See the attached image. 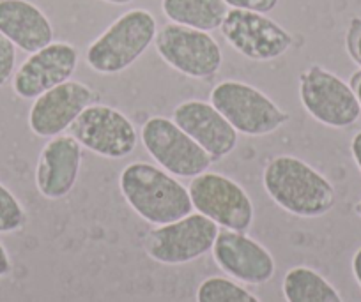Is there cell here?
<instances>
[{
    "mask_svg": "<svg viewBox=\"0 0 361 302\" xmlns=\"http://www.w3.org/2000/svg\"><path fill=\"white\" fill-rule=\"evenodd\" d=\"M262 184L280 209L298 218H321L336 203V191L321 172L294 156H276L266 165Z\"/></svg>",
    "mask_w": 361,
    "mask_h": 302,
    "instance_id": "obj_1",
    "label": "cell"
},
{
    "mask_svg": "<svg viewBox=\"0 0 361 302\" xmlns=\"http://www.w3.org/2000/svg\"><path fill=\"white\" fill-rule=\"evenodd\" d=\"M119 187L128 206L144 221L161 227L193 213L188 187L151 163H131L121 172Z\"/></svg>",
    "mask_w": 361,
    "mask_h": 302,
    "instance_id": "obj_2",
    "label": "cell"
},
{
    "mask_svg": "<svg viewBox=\"0 0 361 302\" xmlns=\"http://www.w3.org/2000/svg\"><path fill=\"white\" fill-rule=\"evenodd\" d=\"M158 23L147 9H130L85 51V62L99 75H119L135 64L154 43Z\"/></svg>",
    "mask_w": 361,
    "mask_h": 302,
    "instance_id": "obj_3",
    "label": "cell"
},
{
    "mask_svg": "<svg viewBox=\"0 0 361 302\" xmlns=\"http://www.w3.org/2000/svg\"><path fill=\"white\" fill-rule=\"evenodd\" d=\"M211 105L239 134L266 137L289 122L290 115L262 90L245 82L225 80L211 90Z\"/></svg>",
    "mask_w": 361,
    "mask_h": 302,
    "instance_id": "obj_4",
    "label": "cell"
},
{
    "mask_svg": "<svg viewBox=\"0 0 361 302\" xmlns=\"http://www.w3.org/2000/svg\"><path fill=\"white\" fill-rule=\"evenodd\" d=\"M300 99L308 115L333 130H345L361 117V105L349 83L321 65L300 75Z\"/></svg>",
    "mask_w": 361,
    "mask_h": 302,
    "instance_id": "obj_5",
    "label": "cell"
},
{
    "mask_svg": "<svg viewBox=\"0 0 361 302\" xmlns=\"http://www.w3.org/2000/svg\"><path fill=\"white\" fill-rule=\"evenodd\" d=\"M214 221L202 214H188L183 220L156 227L145 235L144 248L149 258L163 265H185L213 249L218 237Z\"/></svg>",
    "mask_w": 361,
    "mask_h": 302,
    "instance_id": "obj_6",
    "label": "cell"
},
{
    "mask_svg": "<svg viewBox=\"0 0 361 302\" xmlns=\"http://www.w3.org/2000/svg\"><path fill=\"white\" fill-rule=\"evenodd\" d=\"M154 48L165 64L188 78L207 80L224 64L220 44L209 32L177 23H166L156 32Z\"/></svg>",
    "mask_w": 361,
    "mask_h": 302,
    "instance_id": "obj_7",
    "label": "cell"
},
{
    "mask_svg": "<svg viewBox=\"0 0 361 302\" xmlns=\"http://www.w3.org/2000/svg\"><path fill=\"white\" fill-rule=\"evenodd\" d=\"M140 140L149 156L170 175L195 179L207 172L213 163L211 156L190 134L166 117L156 115L145 120Z\"/></svg>",
    "mask_w": 361,
    "mask_h": 302,
    "instance_id": "obj_8",
    "label": "cell"
},
{
    "mask_svg": "<svg viewBox=\"0 0 361 302\" xmlns=\"http://www.w3.org/2000/svg\"><path fill=\"white\" fill-rule=\"evenodd\" d=\"M193 209L225 230L248 232L253 225V203L235 180L218 172H204L188 186Z\"/></svg>",
    "mask_w": 361,
    "mask_h": 302,
    "instance_id": "obj_9",
    "label": "cell"
},
{
    "mask_svg": "<svg viewBox=\"0 0 361 302\" xmlns=\"http://www.w3.org/2000/svg\"><path fill=\"white\" fill-rule=\"evenodd\" d=\"M220 30L239 55L253 62L280 58L294 43L293 36L275 20L245 9H228Z\"/></svg>",
    "mask_w": 361,
    "mask_h": 302,
    "instance_id": "obj_10",
    "label": "cell"
},
{
    "mask_svg": "<svg viewBox=\"0 0 361 302\" xmlns=\"http://www.w3.org/2000/svg\"><path fill=\"white\" fill-rule=\"evenodd\" d=\"M69 130L83 149L106 159L128 158L138 144L133 122L123 112L106 105L87 106Z\"/></svg>",
    "mask_w": 361,
    "mask_h": 302,
    "instance_id": "obj_11",
    "label": "cell"
},
{
    "mask_svg": "<svg viewBox=\"0 0 361 302\" xmlns=\"http://www.w3.org/2000/svg\"><path fill=\"white\" fill-rule=\"evenodd\" d=\"M98 94L82 82L54 87L36 97L29 112V127L36 137L54 138L64 134L87 106L94 105Z\"/></svg>",
    "mask_w": 361,
    "mask_h": 302,
    "instance_id": "obj_12",
    "label": "cell"
},
{
    "mask_svg": "<svg viewBox=\"0 0 361 302\" xmlns=\"http://www.w3.org/2000/svg\"><path fill=\"white\" fill-rule=\"evenodd\" d=\"M213 258L238 283L260 287L273 279L276 263L269 249L245 232L220 230L213 246Z\"/></svg>",
    "mask_w": 361,
    "mask_h": 302,
    "instance_id": "obj_13",
    "label": "cell"
},
{
    "mask_svg": "<svg viewBox=\"0 0 361 302\" xmlns=\"http://www.w3.org/2000/svg\"><path fill=\"white\" fill-rule=\"evenodd\" d=\"M78 65V50L64 41H54L34 51L13 76V90L22 99H36L47 90L69 82Z\"/></svg>",
    "mask_w": 361,
    "mask_h": 302,
    "instance_id": "obj_14",
    "label": "cell"
},
{
    "mask_svg": "<svg viewBox=\"0 0 361 302\" xmlns=\"http://www.w3.org/2000/svg\"><path fill=\"white\" fill-rule=\"evenodd\" d=\"M173 122L193 138L213 161L227 158L238 147L239 133L206 101L192 99L173 108Z\"/></svg>",
    "mask_w": 361,
    "mask_h": 302,
    "instance_id": "obj_15",
    "label": "cell"
},
{
    "mask_svg": "<svg viewBox=\"0 0 361 302\" xmlns=\"http://www.w3.org/2000/svg\"><path fill=\"white\" fill-rule=\"evenodd\" d=\"M83 147L73 134L50 138L36 165V187L47 200H62L78 180Z\"/></svg>",
    "mask_w": 361,
    "mask_h": 302,
    "instance_id": "obj_16",
    "label": "cell"
},
{
    "mask_svg": "<svg viewBox=\"0 0 361 302\" xmlns=\"http://www.w3.org/2000/svg\"><path fill=\"white\" fill-rule=\"evenodd\" d=\"M0 34L16 48L34 54L54 43V25L29 0H0Z\"/></svg>",
    "mask_w": 361,
    "mask_h": 302,
    "instance_id": "obj_17",
    "label": "cell"
},
{
    "mask_svg": "<svg viewBox=\"0 0 361 302\" xmlns=\"http://www.w3.org/2000/svg\"><path fill=\"white\" fill-rule=\"evenodd\" d=\"M228 9L224 0H161V11L170 22L204 32L220 29Z\"/></svg>",
    "mask_w": 361,
    "mask_h": 302,
    "instance_id": "obj_18",
    "label": "cell"
},
{
    "mask_svg": "<svg viewBox=\"0 0 361 302\" xmlns=\"http://www.w3.org/2000/svg\"><path fill=\"white\" fill-rule=\"evenodd\" d=\"M282 291L287 302H343L338 290L322 274L307 265L287 270Z\"/></svg>",
    "mask_w": 361,
    "mask_h": 302,
    "instance_id": "obj_19",
    "label": "cell"
},
{
    "mask_svg": "<svg viewBox=\"0 0 361 302\" xmlns=\"http://www.w3.org/2000/svg\"><path fill=\"white\" fill-rule=\"evenodd\" d=\"M197 302H260L257 295L246 290L234 279L224 276H211L199 284Z\"/></svg>",
    "mask_w": 361,
    "mask_h": 302,
    "instance_id": "obj_20",
    "label": "cell"
},
{
    "mask_svg": "<svg viewBox=\"0 0 361 302\" xmlns=\"http://www.w3.org/2000/svg\"><path fill=\"white\" fill-rule=\"evenodd\" d=\"M27 223V213L18 198L0 182V234H15Z\"/></svg>",
    "mask_w": 361,
    "mask_h": 302,
    "instance_id": "obj_21",
    "label": "cell"
},
{
    "mask_svg": "<svg viewBox=\"0 0 361 302\" xmlns=\"http://www.w3.org/2000/svg\"><path fill=\"white\" fill-rule=\"evenodd\" d=\"M15 65L16 46L0 34V87H4L11 76H15Z\"/></svg>",
    "mask_w": 361,
    "mask_h": 302,
    "instance_id": "obj_22",
    "label": "cell"
},
{
    "mask_svg": "<svg viewBox=\"0 0 361 302\" xmlns=\"http://www.w3.org/2000/svg\"><path fill=\"white\" fill-rule=\"evenodd\" d=\"M345 48L354 62L361 68V18L354 16L349 22L345 34Z\"/></svg>",
    "mask_w": 361,
    "mask_h": 302,
    "instance_id": "obj_23",
    "label": "cell"
},
{
    "mask_svg": "<svg viewBox=\"0 0 361 302\" xmlns=\"http://www.w3.org/2000/svg\"><path fill=\"white\" fill-rule=\"evenodd\" d=\"M231 9H245V11H255L267 15L276 9L280 0H224Z\"/></svg>",
    "mask_w": 361,
    "mask_h": 302,
    "instance_id": "obj_24",
    "label": "cell"
},
{
    "mask_svg": "<svg viewBox=\"0 0 361 302\" xmlns=\"http://www.w3.org/2000/svg\"><path fill=\"white\" fill-rule=\"evenodd\" d=\"M11 269H13V263H11V258H9L8 249H6L4 244L0 242V279L8 276V274L11 272Z\"/></svg>",
    "mask_w": 361,
    "mask_h": 302,
    "instance_id": "obj_25",
    "label": "cell"
},
{
    "mask_svg": "<svg viewBox=\"0 0 361 302\" xmlns=\"http://www.w3.org/2000/svg\"><path fill=\"white\" fill-rule=\"evenodd\" d=\"M350 152H353V158L356 166L361 172V131H357L353 137V141H350Z\"/></svg>",
    "mask_w": 361,
    "mask_h": 302,
    "instance_id": "obj_26",
    "label": "cell"
},
{
    "mask_svg": "<svg viewBox=\"0 0 361 302\" xmlns=\"http://www.w3.org/2000/svg\"><path fill=\"white\" fill-rule=\"evenodd\" d=\"M353 274H354V279L357 281L361 288V248L354 253L353 256Z\"/></svg>",
    "mask_w": 361,
    "mask_h": 302,
    "instance_id": "obj_27",
    "label": "cell"
},
{
    "mask_svg": "<svg viewBox=\"0 0 361 302\" xmlns=\"http://www.w3.org/2000/svg\"><path fill=\"white\" fill-rule=\"evenodd\" d=\"M350 89L354 90V94H356L357 101H360V105H361V71L354 73L353 75V80H350Z\"/></svg>",
    "mask_w": 361,
    "mask_h": 302,
    "instance_id": "obj_28",
    "label": "cell"
},
{
    "mask_svg": "<svg viewBox=\"0 0 361 302\" xmlns=\"http://www.w3.org/2000/svg\"><path fill=\"white\" fill-rule=\"evenodd\" d=\"M106 4H114V6H124V4H131L133 0H103Z\"/></svg>",
    "mask_w": 361,
    "mask_h": 302,
    "instance_id": "obj_29",
    "label": "cell"
},
{
    "mask_svg": "<svg viewBox=\"0 0 361 302\" xmlns=\"http://www.w3.org/2000/svg\"><path fill=\"white\" fill-rule=\"evenodd\" d=\"M356 213L360 214V216H361V200L357 201V206H356Z\"/></svg>",
    "mask_w": 361,
    "mask_h": 302,
    "instance_id": "obj_30",
    "label": "cell"
}]
</instances>
